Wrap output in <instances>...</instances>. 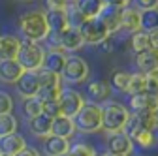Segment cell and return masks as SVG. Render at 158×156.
Masks as SVG:
<instances>
[{
    "instance_id": "cell-1",
    "label": "cell",
    "mask_w": 158,
    "mask_h": 156,
    "mask_svg": "<svg viewBox=\"0 0 158 156\" xmlns=\"http://www.w3.org/2000/svg\"><path fill=\"white\" fill-rule=\"evenodd\" d=\"M17 28L23 40L28 42H44L51 32L45 19V10H28L21 13L17 21Z\"/></svg>"
},
{
    "instance_id": "cell-2",
    "label": "cell",
    "mask_w": 158,
    "mask_h": 156,
    "mask_svg": "<svg viewBox=\"0 0 158 156\" xmlns=\"http://www.w3.org/2000/svg\"><path fill=\"white\" fill-rule=\"evenodd\" d=\"M130 119V111L121 102H106L102 105V130L106 133L124 130Z\"/></svg>"
},
{
    "instance_id": "cell-3",
    "label": "cell",
    "mask_w": 158,
    "mask_h": 156,
    "mask_svg": "<svg viewBox=\"0 0 158 156\" xmlns=\"http://www.w3.org/2000/svg\"><path fill=\"white\" fill-rule=\"evenodd\" d=\"M75 132L96 133L102 130V105L94 102H85V105L73 117Z\"/></svg>"
},
{
    "instance_id": "cell-4",
    "label": "cell",
    "mask_w": 158,
    "mask_h": 156,
    "mask_svg": "<svg viewBox=\"0 0 158 156\" xmlns=\"http://www.w3.org/2000/svg\"><path fill=\"white\" fill-rule=\"evenodd\" d=\"M44 56H45V47L40 42L21 40V47H19L15 60L21 64L25 72H38L44 64Z\"/></svg>"
},
{
    "instance_id": "cell-5",
    "label": "cell",
    "mask_w": 158,
    "mask_h": 156,
    "mask_svg": "<svg viewBox=\"0 0 158 156\" xmlns=\"http://www.w3.org/2000/svg\"><path fill=\"white\" fill-rule=\"evenodd\" d=\"M36 77H38V85H40V90H38V98L42 102H49V100H58V96L62 92V79L60 75H56L53 72H47L44 68H40L36 72Z\"/></svg>"
},
{
    "instance_id": "cell-6",
    "label": "cell",
    "mask_w": 158,
    "mask_h": 156,
    "mask_svg": "<svg viewBox=\"0 0 158 156\" xmlns=\"http://www.w3.org/2000/svg\"><path fill=\"white\" fill-rule=\"evenodd\" d=\"M89 75H90V68H89L85 58L77 56V55L66 56V64H64L62 73H60L62 81H66L70 85H81L89 79Z\"/></svg>"
},
{
    "instance_id": "cell-7",
    "label": "cell",
    "mask_w": 158,
    "mask_h": 156,
    "mask_svg": "<svg viewBox=\"0 0 158 156\" xmlns=\"http://www.w3.org/2000/svg\"><path fill=\"white\" fill-rule=\"evenodd\" d=\"M79 34H81L85 45H98L102 43L106 38H109V30L104 25V21L100 17H92V19H85L79 27Z\"/></svg>"
},
{
    "instance_id": "cell-8",
    "label": "cell",
    "mask_w": 158,
    "mask_h": 156,
    "mask_svg": "<svg viewBox=\"0 0 158 156\" xmlns=\"http://www.w3.org/2000/svg\"><path fill=\"white\" fill-rule=\"evenodd\" d=\"M128 138L132 139V143L139 145L141 149H152L154 143H156V138H154V130H147L139 124V121L135 119V115L130 113V119L123 130Z\"/></svg>"
},
{
    "instance_id": "cell-9",
    "label": "cell",
    "mask_w": 158,
    "mask_h": 156,
    "mask_svg": "<svg viewBox=\"0 0 158 156\" xmlns=\"http://www.w3.org/2000/svg\"><path fill=\"white\" fill-rule=\"evenodd\" d=\"M58 104H60V115L64 117H73L77 115V111L85 105V98L79 90H73V88H62L60 96H58Z\"/></svg>"
},
{
    "instance_id": "cell-10",
    "label": "cell",
    "mask_w": 158,
    "mask_h": 156,
    "mask_svg": "<svg viewBox=\"0 0 158 156\" xmlns=\"http://www.w3.org/2000/svg\"><path fill=\"white\" fill-rule=\"evenodd\" d=\"M106 150L113 152V154H128L130 156L134 152V143L123 130L121 132H113V133H107Z\"/></svg>"
},
{
    "instance_id": "cell-11",
    "label": "cell",
    "mask_w": 158,
    "mask_h": 156,
    "mask_svg": "<svg viewBox=\"0 0 158 156\" xmlns=\"http://www.w3.org/2000/svg\"><path fill=\"white\" fill-rule=\"evenodd\" d=\"M58 38H60V51H64V53H77L85 45L81 34H79V28H73V27L60 30Z\"/></svg>"
},
{
    "instance_id": "cell-12",
    "label": "cell",
    "mask_w": 158,
    "mask_h": 156,
    "mask_svg": "<svg viewBox=\"0 0 158 156\" xmlns=\"http://www.w3.org/2000/svg\"><path fill=\"white\" fill-rule=\"evenodd\" d=\"M128 111L130 113H137V111H145V109H152L158 111V100L156 94L151 92H139V94H132L128 98Z\"/></svg>"
},
{
    "instance_id": "cell-13",
    "label": "cell",
    "mask_w": 158,
    "mask_h": 156,
    "mask_svg": "<svg viewBox=\"0 0 158 156\" xmlns=\"http://www.w3.org/2000/svg\"><path fill=\"white\" fill-rule=\"evenodd\" d=\"M15 88H17V94L21 96V98H32V96H38L40 85H38L36 72H23V75L15 81Z\"/></svg>"
},
{
    "instance_id": "cell-14",
    "label": "cell",
    "mask_w": 158,
    "mask_h": 156,
    "mask_svg": "<svg viewBox=\"0 0 158 156\" xmlns=\"http://www.w3.org/2000/svg\"><path fill=\"white\" fill-rule=\"evenodd\" d=\"M25 147H27V139L19 132L0 138V154L2 156H17Z\"/></svg>"
},
{
    "instance_id": "cell-15",
    "label": "cell",
    "mask_w": 158,
    "mask_h": 156,
    "mask_svg": "<svg viewBox=\"0 0 158 156\" xmlns=\"http://www.w3.org/2000/svg\"><path fill=\"white\" fill-rule=\"evenodd\" d=\"M66 53L60 49H45V56H44V64L42 68L47 72H53L56 75L62 73V68L66 64Z\"/></svg>"
},
{
    "instance_id": "cell-16",
    "label": "cell",
    "mask_w": 158,
    "mask_h": 156,
    "mask_svg": "<svg viewBox=\"0 0 158 156\" xmlns=\"http://www.w3.org/2000/svg\"><path fill=\"white\" fill-rule=\"evenodd\" d=\"M139 17H141V11L135 6H126L123 10V15H121V30L118 32L134 34L137 30H141L139 28Z\"/></svg>"
},
{
    "instance_id": "cell-17",
    "label": "cell",
    "mask_w": 158,
    "mask_h": 156,
    "mask_svg": "<svg viewBox=\"0 0 158 156\" xmlns=\"http://www.w3.org/2000/svg\"><path fill=\"white\" fill-rule=\"evenodd\" d=\"M21 47V38L15 34H2L0 36V60H11L17 56Z\"/></svg>"
},
{
    "instance_id": "cell-18",
    "label": "cell",
    "mask_w": 158,
    "mask_h": 156,
    "mask_svg": "<svg viewBox=\"0 0 158 156\" xmlns=\"http://www.w3.org/2000/svg\"><path fill=\"white\" fill-rule=\"evenodd\" d=\"M121 15H123V10L121 8H115V6H107L104 4L102 11H100V17L104 25L107 27L109 34H117L118 30H121Z\"/></svg>"
},
{
    "instance_id": "cell-19",
    "label": "cell",
    "mask_w": 158,
    "mask_h": 156,
    "mask_svg": "<svg viewBox=\"0 0 158 156\" xmlns=\"http://www.w3.org/2000/svg\"><path fill=\"white\" fill-rule=\"evenodd\" d=\"M23 68L15 58L11 60H0V81L8 83V85H15V81L23 75Z\"/></svg>"
},
{
    "instance_id": "cell-20",
    "label": "cell",
    "mask_w": 158,
    "mask_h": 156,
    "mask_svg": "<svg viewBox=\"0 0 158 156\" xmlns=\"http://www.w3.org/2000/svg\"><path fill=\"white\" fill-rule=\"evenodd\" d=\"M27 122H28L30 133L36 135V138H47V135H51L53 119H51V117H47L45 113H40V115L32 117V119H28Z\"/></svg>"
},
{
    "instance_id": "cell-21",
    "label": "cell",
    "mask_w": 158,
    "mask_h": 156,
    "mask_svg": "<svg viewBox=\"0 0 158 156\" xmlns=\"http://www.w3.org/2000/svg\"><path fill=\"white\" fill-rule=\"evenodd\" d=\"M51 133H53V135H58V138H64V139H72L73 135H75L73 119L64 117V115L55 117V119H53V124H51Z\"/></svg>"
},
{
    "instance_id": "cell-22",
    "label": "cell",
    "mask_w": 158,
    "mask_h": 156,
    "mask_svg": "<svg viewBox=\"0 0 158 156\" xmlns=\"http://www.w3.org/2000/svg\"><path fill=\"white\" fill-rule=\"evenodd\" d=\"M70 149V139H64V138H58V135H47L44 139V154L45 156H60V154H66Z\"/></svg>"
},
{
    "instance_id": "cell-23",
    "label": "cell",
    "mask_w": 158,
    "mask_h": 156,
    "mask_svg": "<svg viewBox=\"0 0 158 156\" xmlns=\"http://www.w3.org/2000/svg\"><path fill=\"white\" fill-rule=\"evenodd\" d=\"M87 94H89L90 102H94V104H102V102H107L109 94H111V88H109L107 81H104V79H96V81H90V83L87 85Z\"/></svg>"
},
{
    "instance_id": "cell-24",
    "label": "cell",
    "mask_w": 158,
    "mask_h": 156,
    "mask_svg": "<svg viewBox=\"0 0 158 156\" xmlns=\"http://www.w3.org/2000/svg\"><path fill=\"white\" fill-rule=\"evenodd\" d=\"M134 62L141 73H147L151 70L158 68V51H141V53H134Z\"/></svg>"
},
{
    "instance_id": "cell-25",
    "label": "cell",
    "mask_w": 158,
    "mask_h": 156,
    "mask_svg": "<svg viewBox=\"0 0 158 156\" xmlns=\"http://www.w3.org/2000/svg\"><path fill=\"white\" fill-rule=\"evenodd\" d=\"M45 19L51 32H60L68 28V17L66 10H45Z\"/></svg>"
},
{
    "instance_id": "cell-26",
    "label": "cell",
    "mask_w": 158,
    "mask_h": 156,
    "mask_svg": "<svg viewBox=\"0 0 158 156\" xmlns=\"http://www.w3.org/2000/svg\"><path fill=\"white\" fill-rule=\"evenodd\" d=\"M73 6L77 8V11L85 19H92V17L100 15V11L104 8V2L102 0H75Z\"/></svg>"
},
{
    "instance_id": "cell-27",
    "label": "cell",
    "mask_w": 158,
    "mask_h": 156,
    "mask_svg": "<svg viewBox=\"0 0 158 156\" xmlns=\"http://www.w3.org/2000/svg\"><path fill=\"white\" fill-rule=\"evenodd\" d=\"M128 77H130L128 72H124V70H121V68H115V70H111V73H109L107 85H109V88L115 90V92H126Z\"/></svg>"
},
{
    "instance_id": "cell-28",
    "label": "cell",
    "mask_w": 158,
    "mask_h": 156,
    "mask_svg": "<svg viewBox=\"0 0 158 156\" xmlns=\"http://www.w3.org/2000/svg\"><path fill=\"white\" fill-rule=\"evenodd\" d=\"M132 53H141L151 49V34L143 32V30H137L134 34H130V42H128Z\"/></svg>"
},
{
    "instance_id": "cell-29",
    "label": "cell",
    "mask_w": 158,
    "mask_h": 156,
    "mask_svg": "<svg viewBox=\"0 0 158 156\" xmlns=\"http://www.w3.org/2000/svg\"><path fill=\"white\" fill-rule=\"evenodd\" d=\"M44 109V102L38 98V96H32V98H23V105H21V111L25 115V119H32V117L40 115Z\"/></svg>"
},
{
    "instance_id": "cell-30",
    "label": "cell",
    "mask_w": 158,
    "mask_h": 156,
    "mask_svg": "<svg viewBox=\"0 0 158 156\" xmlns=\"http://www.w3.org/2000/svg\"><path fill=\"white\" fill-rule=\"evenodd\" d=\"M139 92H147L145 90V73L134 72L128 77V85H126V92L124 94L132 96V94H139Z\"/></svg>"
},
{
    "instance_id": "cell-31",
    "label": "cell",
    "mask_w": 158,
    "mask_h": 156,
    "mask_svg": "<svg viewBox=\"0 0 158 156\" xmlns=\"http://www.w3.org/2000/svg\"><path fill=\"white\" fill-rule=\"evenodd\" d=\"M139 28L143 32H154L158 28V11L156 10H143L141 11Z\"/></svg>"
},
{
    "instance_id": "cell-32",
    "label": "cell",
    "mask_w": 158,
    "mask_h": 156,
    "mask_svg": "<svg viewBox=\"0 0 158 156\" xmlns=\"http://www.w3.org/2000/svg\"><path fill=\"white\" fill-rule=\"evenodd\" d=\"M19 130V121L11 113H4L0 115V138H4V135H10L13 132Z\"/></svg>"
},
{
    "instance_id": "cell-33",
    "label": "cell",
    "mask_w": 158,
    "mask_h": 156,
    "mask_svg": "<svg viewBox=\"0 0 158 156\" xmlns=\"http://www.w3.org/2000/svg\"><path fill=\"white\" fill-rule=\"evenodd\" d=\"M68 154L70 156H96V149L89 143H70V149H68Z\"/></svg>"
},
{
    "instance_id": "cell-34",
    "label": "cell",
    "mask_w": 158,
    "mask_h": 156,
    "mask_svg": "<svg viewBox=\"0 0 158 156\" xmlns=\"http://www.w3.org/2000/svg\"><path fill=\"white\" fill-rule=\"evenodd\" d=\"M66 17H68V27H73V28H79L81 23L85 21V17L77 11V8L73 4H68L66 6Z\"/></svg>"
},
{
    "instance_id": "cell-35",
    "label": "cell",
    "mask_w": 158,
    "mask_h": 156,
    "mask_svg": "<svg viewBox=\"0 0 158 156\" xmlns=\"http://www.w3.org/2000/svg\"><path fill=\"white\" fill-rule=\"evenodd\" d=\"M156 88H158V68L145 73V90L156 94Z\"/></svg>"
},
{
    "instance_id": "cell-36",
    "label": "cell",
    "mask_w": 158,
    "mask_h": 156,
    "mask_svg": "<svg viewBox=\"0 0 158 156\" xmlns=\"http://www.w3.org/2000/svg\"><path fill=\"white\" fill-rule=\"evenodd\" d=\"M42 113H45L47 117H51V119L58 117V115H60V104H58V100L44 102V109H42Z\"/></svg>"
},
{
    "instance_id": "cell-37",
    "label": "cell",
    "mask_w": 158,
    "mask_h": 156,
    "mask_svg": "<svg viewBox=\"0 0 158 156\" xmlns=\"http://www.w3.org/2000/svg\"><path fill=\"white\" fill-rule=\"evenodd\" d=\"M13 109V98L4 92V90H0V115H4V113H11Z\"/></svg>"
},
{
    "instance_id": "cell-38",
    "label": "cell",
    "mask_w": 158,
    "mask_h": 156,
    "mask_svg": "<svg viewBox=\"0 0 158 156\" xmlns=\"http://www.w3.org/2000/svg\"><path fill=\"white\" fill-rule=\"evenodd\" d=\"M134 6L139 10V11H143V10H156L158 0H135Z\"/></svg>"
},
{
    "instance_id": "cell-39",
    "label": "cell",
    "mask_w": 158,
    "mask_h": 156,
    "mask_svg": "<svg viewBox=\"0 0 158 156\" xmlns=\"http://www.w3.org/2000/svg\"><path fill=\"white\" fill-rule=\"evenodd\" d=\"M45 10H66V2L64 0H44Z\"/></svg>"
},
{
    "instance_id": "cell-40",
    "label": "cell",
    "mask_w": 158,
    "mask_h": 156,
    "mask_svg": "<svg viewBox=\"0 0 158 156\" xmlns=\"http://www.w3.org/2000/svg\"><path fill=\"white\" fill-rule=\"evenodd\" d=\"M104 4H107V6H115V8H121V10H124L126 6H132V0H102Z\"/></svg>"
},
{
    "instance_id": "cell-41",
    "label": "cell",
    "mask_w": 158,
    "mask_h": 156,
    "mask_svg": "<svg viewBox=\"0 0 158 156\" xmlns=\"http://www.w3.org/2000/svg\"><path fill=\"white\" fill-rule=\"evenodd\" d=\"M17 156H42V152H40L36 147H28V145H27V147H25L21 152H19Z\"/></svg>"
},
{
    "instance_id": "cell-42",
    "label": "cell",
    "mask_w": 158,
    "mask_h": 156,
    "mask_svg": "<svg viewBox=\"0 0 158 156\" xmlns=\"http://www.w3.org/2000/svg\"><path fill=\"white\" fill-rule=\"evenodd\" d=\"M102 156H128V154H113V152H102Z\"/></svg>"
},
{
    "instance_id": "cell-43",
    "label": "cell",
    "mask_w": 158,
    "mask_h": 156,
    "mask_svg": "<svg viewBox=\"0 0 158 156\" xmlns=\"http://www.w3.org/2000/svg\"><path fill=\"white\" fill-rule=\"evenodd\" d=\"M64 2H66V4H73V2H75V0H64Z\"/></svg>"
},
{
    "instance_id": "cell-44",
    "label": "cell",
    "mask_w": 158,
    "mask_h": 156,
    "mask_svg": "<svg viewBox=\"0 0 158 156\" xmlns=\"http://www.w3.org/2000/svg\"><path fill=\"white\" fill-rule=\"evenodd\" d=\"M21 2H34V0H21Z\"/></svg>"
},
{
    "instance_id": "cell-45",
    "label": "cell",
    "mask_w": 158,
    "mask_h": 156,
    "mask_svg": "<svg viewBox=\"0 0 158 156\" xmlns=\"http://www.w3.org/2000/svg\"><path fill=\"white\" fill-rule=\"evenodd\" d=\"M60 156H70V154H68V152H66V154H60Z\"/></svg>"
},
{
    "instance_id": "cell-46",
    "label": "cell",
    "mask_w": 158,
    "mask_h": 156,
    "mask_svg": "<svg viewBox=\"0 0 158 156\" xmlns=\"http://www.w3.org/2000/svg\"><path fill=\"white\" fill-rule=\"evenodd\" d=\"M96 156H102V154H96Z\"/></svg>"
},
{
    "instance_id": "cell-47",
    "label": "cell",
    "mask_w": 158,
    "mask_h": 156,
    "mask_svg": "<svg viewBox=\"0 0 158 156\" xmlns=\"http://www.w3.org/2000/svg\"><path fill=\"white\" fill-rule=\"evenodd\" d=\"M0 156H2V154H0Z\"/></svg>"
}]
</instances>
